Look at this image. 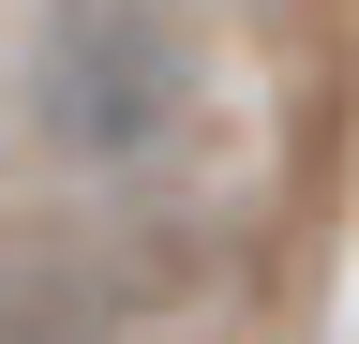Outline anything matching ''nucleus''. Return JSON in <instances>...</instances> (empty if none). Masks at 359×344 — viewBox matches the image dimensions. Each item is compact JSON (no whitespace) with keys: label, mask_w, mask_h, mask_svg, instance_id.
Returning <instances> with one entry per match:
<instances>
[{"label":"nucleus","mask_w":359,"mask_h":344,"mask_svg":"<svg viewBox=\"0 0 359 344\" xmlns=\"http://www.w3.org/2000/svg\"><path fill=\"white\" fill-rule=\"evenodd\" d=\"M195 15L180 0H45L30 30V135L90 165V180H135V165H165L195 135Z\"/></svg>","instance_id":"nucleus-1"},{"label":"nucleus","mask_w":359,"mask_h":344,"mask_svg":"<svg viewBox=\"0 0 359 344\" xmlns=\"http://www.w3.org/2000/svg\"><path fill=\"white\" fill-rule=\"evenodd\" d=\"M0 344H120V284L90 254H15L0 270Z\"/></svg>","instance_id":"nucleus-2"}]
</instances>
